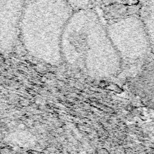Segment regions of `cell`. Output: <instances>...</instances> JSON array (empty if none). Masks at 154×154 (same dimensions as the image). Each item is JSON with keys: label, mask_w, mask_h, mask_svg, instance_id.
<instances>
[{"label": "cell", "mask_w": 154, "mask_h": 154, "mask_svg": "<svg viewBox=\"0 0 154 154\" xmlns=\"http://www.w3.org/2000/svg\"><path fill=\"white\" fill-rule=\"evenodd\" d=\"M152 5L150 8V14H149V20H148V26L150 35L152 40V43L154 46V2H151Z\"/></svg>", "instance_id": "cell-1"}]
</instances>
